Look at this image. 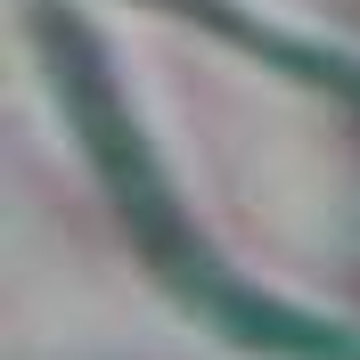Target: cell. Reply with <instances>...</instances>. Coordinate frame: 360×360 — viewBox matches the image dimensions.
<instances>
[{
  "instance_id": "obj_1",
  "label": "cell",
  "mask_w": 360,
  "mask_h": 360,
  "mask_svg": "<svg viewBox=\"0 0 360 360\" xmlns=\"http://www.w3.org/2000/svg\"><path fill=\"white\" fill-rule=\"evenodd\" d=\"M33 41H41V66H49V82H58V107H66L90 172H98V188L115 197L131 246L156 262V278L172 287L180 311H197L213 336L238 344L246 360H360V328L352 319L303 311L287 295L238 278V270L197 238V221H188V205H180V188H172V172H164L148 123H139L123 74H115L107 41H98L82 17L41 8V17H33Z\"/></svg>"
}]
</instances>
